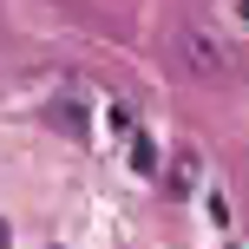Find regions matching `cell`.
Segmentation results:
<instances>
[{
    "label": "cell",
    "mask_w": 249,
    "mask_h": 249,
    "mask_svg": "<svg viewBox=\"0 0 249 249\" xmlns=\"http://www.w3.org/2000/svg\"><path fill=\"white\" fill-rule=\"evenodd\" d=\"M171 53H177V66L197 72V79H230L236 72V46H230L216 26H197V20H184L171 33Z\"/></svg>",
    "instance_id": "6da1fadb"
},
{
    "label": "cell",
    "mask_w": 249,
    "mask_h": 249,
    "mask_svg": "<svg viewBox=\"0 0 249 249\" xmlns=\"http://www.w3.org/2000/svg\"><path fill=\"white\" fill-rule=\"evenodd\" d=\"M46 124H53V131H72V138H86V144H92V118L79 112L72 99H53V105H46Z\"/></svg>",
    "instance_id": "7a4b0ae2"
},
{
    "label": "cell",
    "mask_w": 249,
    "mask_h": 249,
    "mask_svg": "<svg viewBox=\"0 0 249 249\" xmlns=\"http://www.w3.org/2000/svg\"><path fill=\"white\" fill-rule=\"evenodd\" d=\"M203 177V164H197V151H177V164H171V190H190Z\"/></svg>",
    "instance_id": "3957f363"
},
{
    "label": "cell",
    "mask_w": 249,
    "mask_h": 249,
    "mask_svg": "<svg viewBox=\"0 0 249 249\" xmlns=\"http://www.w3.org/2000/svg\"><path fill=\"white\" fill-rule=\"evenodd\" d=\"M131 171H158V144H151V138H131Z\"/></svg>",
    "instance_id": "277c9868"
}]
</instances>
